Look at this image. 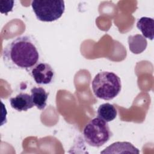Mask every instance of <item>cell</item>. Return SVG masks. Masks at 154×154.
<instances>
[{"mask_svg": "<svg viewBox=\"0 0 154 154\" xmlns=\"http://www.w3.org/2000/svg\"><path fill=\"white\" fill-rule=\"evenodd\" d=\"M2 58L10 69H25L30 72L41 60V51L37 42L30 35L16 37L4 49Z\"/></svg>", "mask_w": 154, "mask_h": 154, "instance_id": "cell-1", "label": "cell"}, {"mask_svg": "<svg viewBox=\"0 0 154 154\" xmlns=\"http://www.w3.org/2000/svg\"><path fill=\"white\" fill-rule=\"evenodd\" d=\"M91 87L97 98L109 100L119 94L122 84L120 78L116 74L103 71L96 74L92 81Z\"/></svg>", "mask_w": 154, "mask_h": 154, "instance_id": "cell-2", "label": "cell"}, {"mask_svg": "<svg viewBox=\"0 0 154 154\" xmlns=\"http://www.w3.org/2000/svg\"><path fill=\"white\" fill-rule=\"evenodd\" d=\"M83 135L88 145L99 147L109 140L112 132L107 122L96 117L85 125L83 130Z\"/></svg>", "mask_w": 154, "mask_h": 154, "instance_id": "cell-3", "label": "cell"}, {"mask_svg": "<svg viewBox=\"0 0 154 154\" xmlns=\"http://www.w3.org/2000/svg\"><path fill=\"white\" fill-rule=\"evenodd\" d=\"M31 6L37 19L42 22H53L60 18L64 12L62 0H34Z\"/></svg>", "mask_w": 154, "mask_h": 154, "instance_id": "cell-4", "label": "cell"}, {"mask_svg": "<svg viewBox=\"0 0 154 154\" xmlns=\"http://www.w3.org/2000/svg\"><path fill=\"white\" fill-rule=\"evenodd\" d=\"M37 84L47 85L51 84L55 76V72L52 66L46 63H40L29 72Z\"/></svg>", "mask_w": 154, "mask_h": 154, "instance_id": "cell-5", "label": "cell"}, {"mask_svg": "<svg viewBox=\"0 0 154 154\" xmlns=\"http://www.w3.org/2000/svg\"><path fill=\"white\" fill-rule=\"evenodd\" d=\"M10 103L11 106L17 111H26L34 106L31 96L26 93H20L10 98Z\"/></svg>", "mask_w": 154, "mask_h": 154, "instance_id": "cell-6", "label": "cell"}, {"mask_svg": "<svg viewBox=\"0 0 154 154\" xmlns=\"http://www.w3.org/2000/svg\"><path fill=\"white\" fill-rule=\"evenodd\" d=\"M100 153H140L139 150L131 143L116 142L106 147Z\"/></svg>", "mask_w": 154, "mask_h": 154, "instance_id": "cell-7", "label": "cell"}, {"mask_svg": "<svg viewBox=\"0 0 154 154\" xmlns=\"http://www.w3.org/2000/svg\"><path fill=\"white\" fill-rule=\"evenodd\" d=\"M32 102L38 109L43 110L46 106L49 93L42 87H33L31 90Z\"/></svg>", "mask_w": 154, "mask_h": 154, "instance_id": "cell-8", "label": "cell"}, {"mask_svg": "<svg viewBox=\"0 0 154 154\" xmlns=\"http://www.w3.org/2000/svg\"><path fill=\"white\" fill-rule=\"evenodd\" d=\"M137 27L145 38L152 40L154 35V20L148 17H142L137 22Z\"/></svg>", "mask_w": 154, "mask_h": 154, "instance_id": "cell-9", "label": "cell"}, {"mask_svg": "<svg viewBox=\"0 0 154 154\" xmlns=\"http://www.w3.org/2000/svg\"><path fill=\"white\" fill-rule=\"evenodd\" d=\"M128 44L129 50L135 54H138L146 49L147 42L146 38L143 35L137 34L129 36Z\"/></svg>", "mask_w": 154, "mask_h": 154, "instance_id": "cell-10", "label": "cell"}, {"mask_svg": "<svg viewBox=\"0 0 154 154\" xmlns=\"http://www.w3.org/2000/svg\"><path fill=\"white\" fill-rule=\"evenodd\" d=\"M97 114V117L108 123L116 119L117 111L113 105L109 103H105L99 106Z\"/></svg>", "mask_w": 154, "mask_h": 154, "instance_id": "cell-11", "label": "cell"}, {"mask_svg": "<svg viewBox=\"0 0 154 154\" xmlns=\"http://www.w3.org/2000/svg\"><path fill=\"white\" fill-rule=\"evenodd\" d=\"M14 1L11 0H1L0 11L2 14H7L8 12L12 11L14 7Z\"/></svg>", "mask_w": 154, "mask_h": 154, "instance_id": "cell-12", "label": "cell"}]
</instances>
